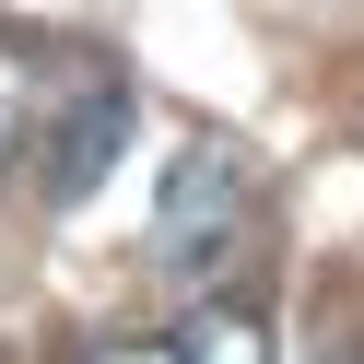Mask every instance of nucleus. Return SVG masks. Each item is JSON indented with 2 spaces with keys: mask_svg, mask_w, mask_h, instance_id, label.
I'll return each instance as SVG.
<instances>
[{
  "mask_svg": "<svg viewBox=\"0 0 364 364\" xmlns=\"http://www.w3.org/2000/svg\"><path fill=\"white\" fill-rule=\"evenodd\" d=\"M235 212H247L235 153H223V141H200L188 165H176V188H165V235H153V247H165L176 270H212L223 247H235Z\"/></svg>",
  "mask_w": 364,
  "mask_h": 364,
  "instance_id": "obj_1",
  "label": "nucleus"
},
{
  "mask_svg": "<svg viewBox=\"0 0 364 364\" xmlns=\"http://www.w3.org/2000/svg\"><path fill=\"white\" fill-rule=\"evenodd\" d=\"M118 141H129V95H82L71 118H59V153H48V200H82L106 165H118Z\"/></svg>",
  "mask_w": 364,
  "mask_h": 364,
  "instance_id": "obj_2",
  "label": "nucleus"
}]
</instances>
